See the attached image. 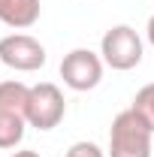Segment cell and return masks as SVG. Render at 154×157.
<instances>
[{"label": "cell", "mask_w": 154, "mask_h": 157, "mask_svg": "<svg viewBox=\"0 0 154 157\" xmlns=\"http://www.w3.org/2000/svg\"><path fill=\"white\" fill-rule=\"evenodd\" d=\"M151 136L154 130L133 106L118 112L109 127V148L106 157H151Z\"/></svg>", "instance_id": "1"}, {"label": "cell", "mask_w": 154, "mask_h": 157, "mask_svg": "<svg viewBox=\"0 0 154 157\" xmlns=\"http://www.w3.org/2000/svg\"><path fill=\"white\" fill-rule=\"evenodd\" d=\"M27 94L30 88L18 78L0 82V148H18L27 124Z\"/></svg>", "instance_id": "2"}, {"label": "cell", "mask_w": 154, "mask_h": 157, "mask_svg": "<svg viewBox=\"0 0 154 157\" xmlns=\"http://www.w3.org/2000/svg\"><path fill=\"white\" fill-rule=\"evenodd\" d=\"M100 58L106 67H112L118 73L136 70L142 63V36L130 24H115L100 39Z\"/></svg>", "instance_id": "3"}, {"label": "cell", "mask_w": 154, "mask_h": 157, "mask_svg": "<svg viewBox=\"0 0 154 157\" xmlns=\"http://www.w3.org/2000/svg\"><path fill=\"white\" fill-rule=\"evenodd\" d=\"M67 115V100L55 82H39L27 94V124L37 130H55Z\"/></svg>", "instance_id": "4"}, {"label": "cell", "mask_w": 154, "mask_h": 157, "mask_svg": "<svg viewBox=\"0 0 154 157\" xmlns=\"http://www.w3.org/2000/svg\"><path fill=\"white\" fill-rule=\"evenodd\" d=\"M103 58L91 48H73L60 60V78L70 91H94L103 82Z\"/></svg>", "instance_id": "5"}, {"label": "cell", "mask_w": 154, "mask_h": 157, "mask_svg": "<svg viewBox=\"0 0 154 157\" xmlns=\"http://www.w3.org/2000/svg\"><path fill=\"white\" fill-rule=\"evenodd\" d=\"M45 45L30 33H9L0 39V63L15 73H37L45 67Z\"/></svg>", "instance_id": "6"}, {"label": "cell", "mask_w": 154, "mask_h": 157, "mask_svg": "<svg viewBox=\"0 0 154 157\" xmlns=\"http://www.w3.org/2000/svg\"><path fill=\"white\" fill-rule=\"evenodd\" d=\"M42 15L39 0H0V21L12 30H27L33 27Z\"/></svg>", "instance_id": "7"}, {"label": "cell", "mask_w": 154, "mask_h": 157, "mask_svg": "<svg viewBox=\"0 0 154 157\" xmlns=\"http://www.w3.org/2000/svg\"><path fill=\"white\" fill-rule=\"evenodd\" d=\"M133 109H136L142 118H145V124L154 130V82L142 85V88L136 91V97H133Z\"/></svg>", "instance_id": "8"}, {"label": "cell", "mask_w": 154, "mask_h": 157, "mask_svg": "<svg viewBox=\"0 0 154 157\" xmlns=\"http://www.w3.org/2000/svg\"><path fill=\"white\" fill-rule=\"evenodd\" d=\"M64 157H106V151H103L97 142L82 139V142H73V145L67 148V154H64Z\"/></svg>", "instance_id": "9"}, {"label": "cell", "mask_w": 154, "mask_h": 157, "mask_svg": "<svg viewBox=\"0 0 154 157\" xmlns=\"http://www.w3.org/2000/svg\"><path fill=\"white\" fill-rule=\"evenodd\" d=\"M145 36H148V45L154 48V15L148 18V24H145Z\"/></svg>", "instance_id": "10"}, {"label": "cell", "mask_w": 154, "mask_h": 157, "mask_svg": "<svg viewBox=\"0 0 154 157\" xmlns=\"http://www.w3.org/2000/svg\"><path fill=\"white\" fill-rule=\"evenodd\" d=\"M9 157H42L39 151H30V148H21V151H12Z\"/></svg>", "instance_id": "11"}]
</instances>
